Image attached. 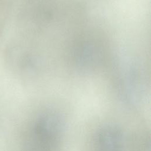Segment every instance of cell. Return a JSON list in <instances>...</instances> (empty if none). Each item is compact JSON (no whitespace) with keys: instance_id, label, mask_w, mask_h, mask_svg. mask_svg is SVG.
<instances>
[{"instance_id":"1","label":"cell","mask_w":151,"mask_h":151,"mask_svg":"<svg viewBox=\"0 0 151 151\" xmlns=\"http://www.w3.org/2000/svg\"><path fill=\"white\" fill-rule=\"evenodd\" d=\"M61 118L55 113H45L37 121L34 129L32 151H55L62 132Z\"/></svg>"}]
</instances>
